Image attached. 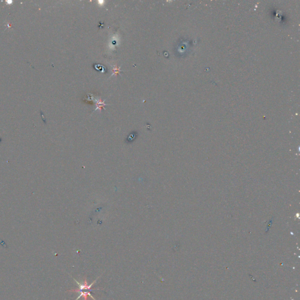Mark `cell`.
<instances>
[{
  "mask_svg": "<svg viewBox=\"0 0 300 300\" xmlns=\"http://www.w3.org/2000/svg\"><path fill=\"white\" fill-rule=\"evenodd\" d=\"M67 292H76V293H79L80 294L79 295V297L77 298L76 300H79L80 298L81 297H83L84 298V300H89L88 297H91L92 299L93 300H96V299L92 296L91 293H90V291H78V290H76V289H72V290H67Z\"/></svg>",
  "mask_w": 300,
  "mask_h": 300,
  "instance_id": "2",
  "label": "cell"
},
{
  "mask_svg": "<svg viewBox=\"0 0 300 300\" xmlns=\"http://www.w3.org/2000/svg\"><path fill=\"white\" fill-rule=\"evenodd\" d=\"M1 141H2V139H1V138H0V143H1Z\"/></svg>",
  "mask_w": 300,
  "mask_h": 300,
  "instance_id": "4",
  "label": "cell"
},
{
  "mask_svg": "<svg viewBox=\"0 0 300 300\" xmlns=\"http://www.w3.org/2000/svg\"><path fill=\"white\" fill-rule=\"evenodd\" d=\"M137 136V134L135 132H132L131 134H130L128 136V137L127 138V141L128 143L129 142H132V141H134V140L136 138Z\"/></svg>",
  "mask_w": 300,
  "mask_h": 300,
  "instance_id": "3",
  "label": "cell"
},
{
  "mask_svg": "<svg viewBox=\"0 0 300 300\" xmlns=\"http://www.w3.org/2000/svg\"><path fill=\"white\" fill-rule=\"evenodd\" d=\"M99 278V277L96 280H95L92 284L90 285H88V283L87 282L86 277H84V281H83V283H81L79 282H78L76 279H74V280L75 281V282L77 284L79 285V288L78 289H76V290H78V291H84V290H88L89 291H91L92 290H103V288H92V287L93 285L95 284L96 283L97 280V279Z\"/></svg>",
  "mask_w": 300,
  "mask_h": 300,
  "instance_id": "1",
  "label": "cell"
}]
</instances>
